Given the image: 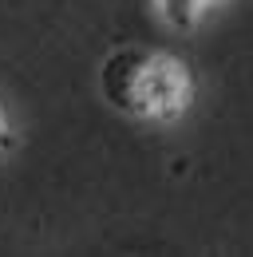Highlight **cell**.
Returning a JSON list of instances; mask_svg holds the SVG:
<instances>
[{"label": "cell", "instance_id": "obj_1", "mask_svg": "<svg viewBox=\"0 0 253 257\" xmlns=\"http://www.w3.org/2000/svg\"><path fill=\"white\" fill-rule=\"evenodd\" d=\"M99 91L126 119L174 123L194 99V79L178 56L126 44L99 64Z\"/></svg>", "mask_w": 253, "mask_h": 257}, {"label": "cell", "instance_id": "obj_2", "mask_svg": "<svg viewBox=\"0 0 253 257\" xmlns=\"http://www.w3.org/2000/svg\"><path fill=\"white\" fill-rule=\"evenodd\" d=\"M210 0H158V12L162 20L174 28V32H190L198 24V12L206 8Z\"/></svg>", "mask_w": 253, "mask_h": 257}, {"label": "cell", "instance_id": "obj_3", "mask_svg": "<svg viewBox=\"0 0 253 257\" xmlns=\"http://www.w3.org/2000/svg\"><path fill=\"white\" fill-rule=\"evenodd\" d=\"M12 127H8V119H4V111H0V151H12Z\"/></svg>", "mask_w": 253, "mask_h": 257}]
</instances>
